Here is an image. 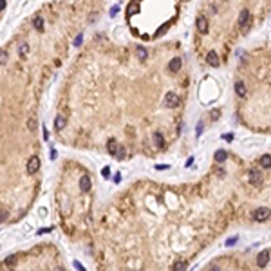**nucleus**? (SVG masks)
Returning <instances> with one entry per match:
<instances>
[{
	"label": "nucleus",
	"instance_id": "f257e3e1",
	"mask_svg": "<svg viewBox=\"0 0 271 271\" xmlns=\"http://www.w3.org/2000/svg\"><path fill=\"white\" fill-rule=\"evenodd\" d=\"M248 176H249V183L253 184V186H258V184L262 183V174H260V170L251 168Z\"/></svg>",
	"mask_w": 271,
	"mask_h": 271
},
{
	"label": "nucleus",
	"instance_id": "f03ea898",
	"mask_svg": "<svg viewBox=\"0 0 271 271\" xmlns=\"http://www.w3.org/2000/svg\"><path fill=\"white\" fill-rule=\"evenodd\" d=\"M181 67H183V60L179 58V56L170 58V62H168V71H170V73H179V71H181Z\"/></svg>",
	"mask_w": 271,
	"mask_h": 271
},
{
	"label": "nucleus",
	"instance_id": "7ed1b4c3",
	"mask_svg": "<svg viewBox=\"0 0 271 271\" xmlns=\"http://www.w3.org/2000/svg\"><path fill=\"white\" fill-rule=\"evenodd\" d=\"M206 63H208L210 67H219L220 65V56L217 54V52H213V51L206 52Z\"/></svg>",
	"mask_w": 271,
	"mask_h": 271
},
{
	"label": "nucleus",
	"instance_id": "20e7f679",
	"mask_svg": "<svg viewBox=\"0 0 271 271\" xmlns=\"http://www.w3.org/2000/svg\"><path fill=\"white\" fill-rule=\"evenodd\" d=\"M271 215V210L269 208H266V206H262V208H257L255 212V220H258V222H262V220H266L268 217Z\"/></svg>",
	"mask_w": 271,
	"mask_h": 271
},
{
	"label": "nucleus",
	"instance_id": "39448f33",
	"mask_svg": "<svg viewBox=\"0 0 271 271\" xmlns=\"http://www.w3.org/2000/svg\"><path fill=\"white\" fill-rule=\"evenodd\" d=\"M38 168H40V159H38L36 155H33V157L29 159V163H27V172L33 176V174L38 172Z\"/></svg>",
	"mask_w": 271,
	"mask_h": 271
},
{
	"label": "nucleus",
	"instance_id": "423d86ee",
	"mask_svg": "<svg viewBox=\"0 0 271 271\" xmlns=\"http://www.w3.org/2000/svg\"><path fill=\"white\" fill-rule=\"evenodd\" d=\"M165 103H166V107H170V109H176L177 105H179V96L174 94V92H168V94H166Z\"/></svg>",
	"mask_w": 271,
	"mask_h": 271
},
{
	"label": "nucleus",
	"instance_id": "0eeeda50",
	"mask_svg": "<svg viewBox=\"0 0 271 271\" xmlns=\"http://www.w3.org/2000/svg\"><path fill=\"white\" fill-rule=\"evenodd\" d=\"M269 262V253L268 251H262L260 255L257 257V268H266Z\"/></svg>",
	"mask_w": 271,
	"mask_h": 271
},
{
	"label": "nucleus",
	"instance_id": "6e6552de",
	"mask_svg": "<svg viewBox=\"0 0 271 271\" xmlns=\"http://www.w3.org/2000/svg\"><path fill=\"white\" fill-rule=\"evenodd\" d=\"M246 81H242V80H237L235 81V92H237V96L239 98H242V96H246Z\"/></svg>",
	"mask_w": 271,
	"mask_h": 271
},
{
	"label": "nucleus",
	"instance_id": "1a4fd4ad",
	"mask_svg": "<svg viewBox=\"0 0 271 271\" xmlns=\"http://www.w3.org/2000/svg\"><path fill=\"white\" fill-rule=\"evenodd\" d=\"M258 165H260L262 168H271V155L264 154L262 157H260V161H258Z\"/></svg>",
	"mask_w": 271,
	"mask_h": 271
},
{
	"label": "nucleus",
	"instance_id": "9d476101",
	"mask_svg": "<svg viewBox=\"0 0 271 271\" xmlns=\"http://www.w3.org/2000/svg\"><path fill=\"white\" fill-rule=\"evenodd\" d=\"M80 188L83 192H89V190H90V179H89V176H83L80 179Z\"/></svg>",
	"mask_w": 271,
	"mask_h": 271
},
{
	"label": "nucleus",
	"instance_id": "9b49d317",
	"mask_svg": "<svg viewBox=\"0 0 271 271\" xmlns=\"http://www.w3.org/2000/svg\"><path fill=\"white\" fill-rule=\"evenodd\" d=\"M65 125H67V119L63 116H56V117H54V127H56V130H62Z\"/></svg>",
	"mask_w": 271,
	"mask_h": 271
},
{
	"label": "nucleus",
	"instance_id": "f8f14e48",
	"mask_svg": "<svg viewBox=\"0 0 271 271\" xmlns=\"http://www.w3.org/2000/svg\"><path fill=\"white\" fill-rule=\"evenodd\" d=\"M154 145H155V148H163L165 147V138H163V134H154Z\"/></svg>",
	"mask_w": 271,
	"mask_h": 271
},
{
	"label": "nucleus",
	"instance_id": "ddd939ff",
	"mask_svg": "<svg viewBox=\"0 0 271 271\" xmlns=\"http://www.w3.org/2000/svg\"><path fill=\"white\" fill-rule=\"evenodd\" d=\"M33 25H35V29L44 31V18H42V16H36V18L33 20Z\"/></svg>",
	"mask_w": 271,
	"mask_h": 271
},
{
	"label": "nucleus",
	"instance_id": "4468645a",
	"mask_svg": "<svg viewBox=\"0 0 271 271\" xmlns=\"http://www.w3.org/2000/svg\"><path fill=\"white\" fill-rule=\"evenodd\" d=\"M107 148H109V152L110 154H116L117 152V143H116V139H109V143H107Z\"/></svg>",
	"mask_w": 271,
	"mask_h": 271
},
{
	"label": "nucleus",
	"instance_id": "2eb2a0df",
	"mask_svg": "<svg viewBox=\"0 0 271 271\" xmlns=\"http://www.w3.org/2000/svg\"><path fill=\"white\" fill-rule=\"evenodd\" d=\"M226 159H228V154L224 150H219V152L215 154V161L217 163H222V161H226Z\"/></svg>",
	"mask_w": 271,
	"mask_h": 271
},
{
	"label": "nucleus",
	"instance_id": "dca6fc26",
	"mask_svg": "<svg viewBox=\"0 0 271 271\" xmlns=\"http://www.w3.org/2000/svg\"><path fill=\"white\" fill-rule=\"evenodd\" d=\"M18 52H20V56H25V54L29 52V45L25 44V42H22V44H20V47H18Z\"/></svg>",
	"mask_w": 271,
	"mask_h": 271
},
{
	"label": "nucleus",
	"instance_id": "f3484780",
	"mask_svg": "<svg viewBox=\"0 0 271 271\" xmlns=\"http://www.w3.org/2000/svg\"><path fill=\"white\" fill-rule=\"evenodd\" d=\"M15 264H16V257H15V255L8 257V258L4 260V266H15Z\"/></svg>",
	"mask_w": 271,
	"mask_h": 271
},
{
	"label": "nucleus",
	"instance_id": "a211bd4d",
	"mask_svg": "<svg viewBox=\"0 0 271 271\" xmlns=\"http://www.w3.org/2000/svg\"><path fill=\"white\" fill-rule=\"evenodd\" d=\"M27 127H29V130H35V128H36V119H35V117H29Z\"/></svg>",
	"mask_w": 271,
	"mask_h": 271
},
{
	"label": "nucleus",
	"instance_id": "6ab92c4d",
	"mask_svg": "<svg viewBox=\"0 0 271 271\" xmlns=\"http://www.w3.org/2000/svg\"><path fill=\"white\" fill-rule=\"evenodd\" d=\"M6 60H8V52L0 51V65H4V63H6Z\"/></svg>",
	"mask_w": 271,
	"mask_h": 271
},
{
	"label": "nucleus",
	"instance_id": "aec40b11",
	"mask_svg": "<svg viewBox=\"0 0 271 271\" xmlns=\"http://www.w3.org/2000/svg\"><path fill=\"white\" fill-rule=\"evenodd\" d=\"M116 155H117V159H123V157H125V148L119 147V148H117V152H116Z\"/></svg>",
	"mask_w": 271,
	"mask_h": 271
},
{
	"label": "nucleus",
	"instance_id": "412c9836",
	"mask_svg": "<svg viewBox=\"0 0 271 271\" xmlns=\"http://www.w3.org/2000/svg\"><path fill=\"white\" fill-rule=\"evenodd\" d=\"M183 268H186V262H184V260H181V262H176V264H174V269H183Z\"/></svg>",
	"mask_w": 271,
	"mask_h": 271
},
{
	"label": "nucleus",
	"instance_id": "4be33fe9",
	"mask_svg": "<svg viewBox=\"0 0 271 271\" xmlns=\"http://www.w3.org/2000/svg\"><path fill=\"white\" fill-rule=\"evenodd\" d=\"M81 38H83V35H78V38L74 40V45H80L81 44Z\"/></svg>",
	"mask_w": 271,
	"mask_h": 271
},
{
	"label": "nucleus",
	"instance_id": "5701e85b",
	"mask_svg": "<svg viewBox=\"0 0 271 271\" xmlns=\"http://www.w3.org/2000/svg\"><path fill=\"white\" fill-rule=\"evenodd\" d=\"M6 9V0H0V11H4Z\"/></svg>",
	"mask_w": 271,
	"mask_h": 271
},
{
	"label": "nucleus",
	"instance_id": "b1692460",
	"mask_svg": "<svg viewBox=\"0 0 271 271\" xmlns=\"http://www.w3.org/2000/svg\"><path fill=\"white\" fill-rule=\"evenodd\" d=\"M224 139H226V141H231V139H233V134H226V136H224Z\"/></svg>",
	"mask_w": 271,
	"mask_h": 271
},
{
	"label": "nucleus",
	"instance_id": "393cba45",
	"mask_svg": "<svg viewBox=\"0 0 271 271\" xmlns=\"http://www.w3.org/2000/svg\"><path fill=\"white\" fill-rule=\"evenodd\" d=\"M109 174H110L109 168H103V177H109Z\"/></svg>",
	"mask_w": 271,
	"mask_h": 271
},
{
	"label": "nucleus",
	"instance_id": "a878e982",
	"mask_svg": "<svg viewBox=\"0 0 271 271\" xmlns=\"http://www.w3.org/2000/svg\"><path fill=\"white\" fill-rule=\"evenodd\" d=\"M117 15V8H114L112 11H110V16H116Z\"/></svg>",
	"mask_w": 271,
	"mask_h": 271
},
{
	"label": "nucleus",
	"instance_id": "bb28decb",
	"mask_svg": "<svg viewBox=\"0 0 271 271\" xmlns=\"http://www.w3.org/2000/svg\"><path fill=\"white\" fill-rule=\"evenodd\" d=\"M6 215H8L6 212H2V213H0V220H2V219H6Z\"/></svg>",
	"mask_w": 271,
	"mask_h": 271
}]
</instances>
